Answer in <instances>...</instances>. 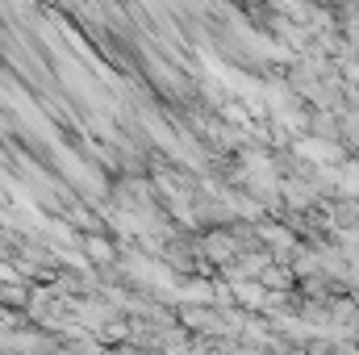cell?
Returning a JSON list of instances; mask_svg holds the SVG:
<instances>
[{
	"label": "cell",
	"instance_id": "cell-1",
	"mask_svg": "<svg viewBox=\"0 0 359 355\" xmlns=\"http://www.w3.org/2000/svg\"><path fill=\"white\" fill-rule=\"evenodd\" d=\"M88 251H92V260H100V264H104V260H109V255H113V251H109V243H104V239H88Z\"/></svg>",
	"mask_w": 359,
	"mask_h": 355
}]
</instances>
